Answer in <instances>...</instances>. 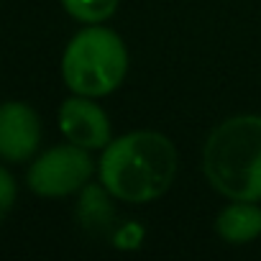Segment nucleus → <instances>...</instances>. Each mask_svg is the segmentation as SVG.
Instances as JSON below:
<instances>
[{"label": "nucleus", "instance_id": "1", "mask_svg": "<svg viewBox=\"0 0 261 261\" xmlns=\"http://www.w3.org/2000/svg\"><path fill=\"white\" fill-rule=\"evenodd\" d=\"M177 149L159 130H130L102 149L100 185L123 202L146 205L159 200L177 177Z\"/></svg>", "mask_w": 261, "mask_h": 261}, {"label": "nucleus", "instance_id": "2", "mask_svg": "<svg viewBox=\"0 0 261 261\" xmlns=\"http://www.w3.org/2000/svg\"><path fill=\"white\" fill-rule=\"evenodd\" d=\"M205 179L228 200H261V115L218 123L202 146Z\"/></svg>", "mask_w": 261, "mask_h": 261}, {"label": "nucleus", "instance_id": "3", "mask_svg": "<svg viewBox=\"0 0 261 261\" xmlns=\"http://www.w3.org/2000/svg\"><path fill=\"white\" fill-rule=\"evenodd\" d=\"M128 72L123 39L100 23L77 31L62 54V80L72 95L105 97L120 87Z\"/></svg>", "mask_w": 261, "mask_h": 261}, {"label": "nucleus", "instance_id": "4", "mask_svg": "<svg viewBox=\"0 0 261 261\" xmlns=\"http://www.w3.org/2000/svg\"><path fill=\"white\" fill-rule=\"evenodd\" d=\"M92 172L95 162L90 151L77 144H64L39 154L31 162L26 185L39 197H69L92 179Z\"/></svg>", "mask_w": 261, "mask_h": 261}, {"label": "nucleus", "instance_id": "5", "mask_svg": "<svg viewBox=\"0 0 261 261\" xmlns=\"http://www.w3.org/2000/svg\"><path fill=\"white\" fill-rule=\"evenodd\" d=\"M41 144V120L26 102H0V159L21 164L34 159Z\"/></svg>", "mask_w": 261, "mask_h": 261}, {"label": "nucleus", "instance_id": "6", "mask_svg": "<svg viewBox=\"0 0 261 261\" xmlns=\"http://www.w3.org/2000/svg\"><path fill=\"white\" fill-rule=\"evenodd\" d=\"M59 130L69 144H77L87 151L105 149L113 139L105 110L85 95L67 97L59 105Z\"/></svg>", "mask_w": 261, "mask_h": 261}, {"label": "nucleus", "instance_id": "7", "mask_svg": "<svg viewBox=\"0 0 261 261\" xmlns=\"http://www.w3.org/2000/svg\"><path fill=\"white\" fill-rule=\"evenodd\" d=\"M215 233L225 243H251L261 236V207L251 200H230L215 218Z\"/></svg>", "mask_w": 261, "mask_h": 261}, {"label": "nucleus", "instance_id": "8", "mask_svg": "<svg viewBox=\"0 0 261 261\" xmlns=\"http://www.w3.org/2000/svg\"><path fill=\"white\" fill-rule=\"evenodd\" d=\"M110 192L102 185H85L80 190V202H77V220L85 230L90 233H102L113 223V202Z\"/></svg>", "mask_w": 261, "mask_h": 261}, {"label": "nucleus", "instance_id": "9", "mask_svg": "<svg viewBox=\"0 0 261 261\" xmlns=\"http://www.w3.org/2000/svg\"><path fill=\"white\" fill-rule=\"evenodd\" d=\"M120 0H62V8L80 23H102L115 16Z\"/></svg>", "mask_w": 261, "mask_h": 261}, {"label": "nucleus", "instance_id": "10", "mask_svg": "<svg viewBox=\"0 0 261 261\" xmlns=\"http://www.w3.org/2000/svg\"><path fill=\"white\" fill-rule=\"evenodd\" d=\"M16 197H18V187H16V179L13 174L0 164V220H3L13 205H16Z\"/></svg>", "mask_w": 261, "mask_h": 261}, {"label": "nucleus", "instance_id": "11", "mask_svg": "<svg viewBox=\"0 0 261 261\" xmlns=\"http://www.w3.org/2000/svg\"><path fill=\"white\" fill-rule=\"evenodd\" d=\"M141 238H144V228L136 225V223H128V225H123V228L118 230L115 243L123 246V248H136V246L141 243Z\"/></svg>", "mask_w": 261, "mask_h": 261}]
</instances>
